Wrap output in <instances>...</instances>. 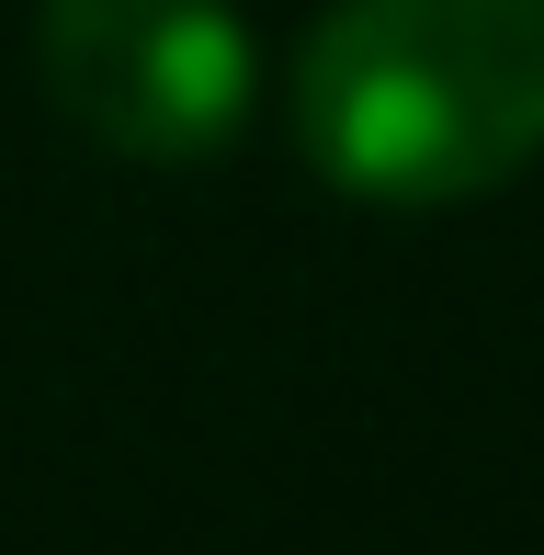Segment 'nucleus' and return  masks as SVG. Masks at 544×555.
Wrapping results in <instances>:
<instances>
[{"mask_svg": "<svg viewBox=\"0 0 544 555\" xmlns=\"http://www.w3.org/2000/svg\"><path fill=\"white\" fill-rule=\"evenodd\" d=\"M35 68H46V103L91 147L147 170L216 159L261 103L250 23L228 0H46Z\"/></svg>", "mask_w": 544, "mask_h": 555, "instance_id": "nucleus-2", "label": "nucleus"}, {"mask_svg": "<svg viewBox=\"0 0 544 555\" xmlns=\"http://www.w3.org/2000/svg\"><path fill=\"white\" fill-rule=\"evenodd\" d=\"M295 147L386 216L522 182L544 159V0H329L295 46Z\"/></svg>", "mask_w": 544, "mask_h": 555, "instance_id": "nucleus-1", "label": "nucleus"}]
</instances>
